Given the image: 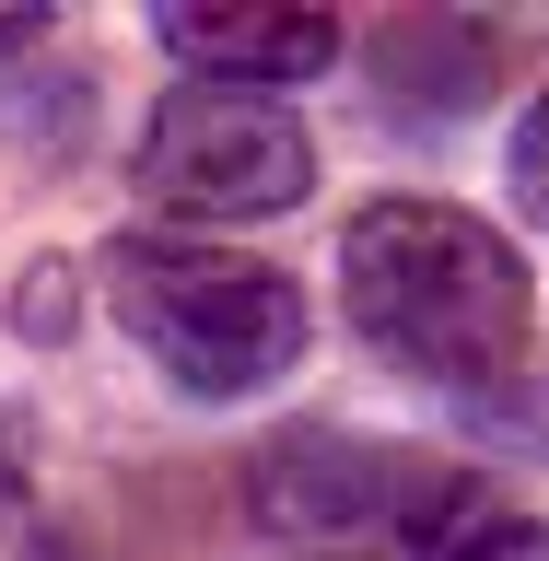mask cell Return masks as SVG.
<instances>
[{
	"label": "cell",
	"instance_id": "1",
	"mask_svg": "<svg viewBox=\"0 0 549 561\" xmlns=\"http://www.w3.org/2000/svg\"><path fill=\"white\" fill-rule=\"evenodd\" d=\"M340 293L363 316V340L386 363H410L421 386H503L526 363V328H538L515 234H491L480 210H445V199L351 210Z\"/></svg>",
	"mask_w": 549,
	"mask_h": 561
},
{
	"label": "cell",
	"instance_id": "2",
	"mask_svg": "<svg viewBox=\"0 0 549 561\" xmlns=\"http://www.w3.org/2000/svg\"><path fill=\"white\" fill-rule=\"evenodd\" d=\"M105 316L187 398H258L305 363V293L270 257H235L210 234H117L105 245Z\"/></svg>",
	"mask_w": 549,
	"mask_h": 561
},
{
	"label": "cell",
	"instance_id": "3",
	"mask_svg": "<svg viewBox=\"0 0 549 561\" xmlns=\"http://www.w3.org/2000/svg\"><path fill=\"white\" fill-rule=\"evenodd\" d=\"M129 187L187 234L222 222H281L316 187V140L281 94H222V82H175L129 152Z\"/></svg>",
	"mask_w": 549,
	"mask_h": 561
},
{
	"label": "cell",
	"instance_id": "4",
	"mask_svg": "<svg viewBox=\"0 0 549 561\" xmlns=\"http://www.w3.org/2000/svg\"><path fill=\"white\" fill-rule=\"evenodd\" d=\"M258 526L281 538H351V526H433L445 503H468L456 480H433L421 456H386L363 433H281L245 480Z\"/></svg>",
	"mask_w": 549,
	"mask_h": 561
},
{
	"label": "cell",
	"instance_id": "5",
	"mask_svg": "<svg viewBox=\"0 0 549 561\" xmlns=\"http://www.w3.org/2000/svg\"><path fill=\"white\" fill-rule=\"evenodd\" d=\"M152 35L187 82H222V94H293L340 59V24L316 0H175Z\"/></svg>",
	"mask_w": 549,
	"mask_h": 561
},
{
	"label": "cell",
	"instance_id": "6",
	"mask_svg": "<svg viewBox=\"0 0 549 561\" xmlns=\"http://www.w3.org/2000/svg\"><path fill=\"white\" fill-rule=\"evenodd\" d=\"M433 561H549V526L538 515H480L468 538H445Z\"/></svg>",
	"mask_w": 549,
	"mask_h": 561
},
{
	"label": "cell",
	"instance_id": "7",
	"mask_svg": "<svg viewBox=\"0 0 549 561\" xmlns=\"http://www.w3.org/2000/svg\"><path fill=\"white\" fill-rule=\"evenodd\" d=\"M503 175H515V199H526V210L549 222V94H538V105L515 117V152H503Z\"/></svg>",
	"mask_w": 549,
	"mask_h": 561
},
{
	"label": "cell",
	"instance_id": "8",
	"mask_svg": "<svg viewBox=\"0 0 549 561\" xmlns=\"http://www.w3.org/2000/svg\"><path fill=\"white\" fill-rule=\"evenodd\" d=\"M12 515H24V468L0 456V550H12Z\"/></svg>",
	"mask_w": 549,
	"mask_h": 561
},
{
	"label": "cell",
	"instance_id": "9",
	"mask_svg": "<svg viewBox=\"0 0 549 561\" xmlns=\"http://www.w3.org/2000/svg\"><path fill=\"white\" fill-rule=\"evenodd\" d=\"M0 561H70V550H59V538H12Z\"/></svg>",
	"mask_w": 549,
	"mask_h": 561
},
{
	"label": "cell",
	"instance_id": "10",
	"mask_svg": "<svg viewBox=\"0 0 549 561\" xmlns=\"http://www.w3.org/2000/svg\"><path fill=\"white\" fill-rule=\"evenodd\" d=\"M24 35H35V12H0V59H12V47H24Z\"/></svg>",
	"mask_w": 549,
	"mask_h": 561
}]
</instances>
